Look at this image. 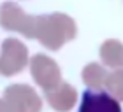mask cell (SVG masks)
I'll use <instances>...</instances> for the list:
<instances>
[{"instance_id":"1","label":"cell","mask_w":123,"mask_h":112,"mask_svg":"<svg viewBox=\"0 0 123 112\" xmlns=\"http://www.w3.org/2000/svg\"><path fill=\"white\" fill-rule=\"evenodd\" d=\"M79 112H121V105L104 89H85L81 95Z\"/></svg>"}]
</instances>
